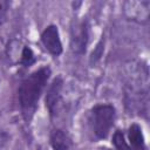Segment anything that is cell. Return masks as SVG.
<instances>
[{"label":"cell","mask_w":150,"mask_h":150,"mask_svg":"<svg viewBox=\"0 0 150 150\" xmlns=\"http://www.w3.org/2000/svg\"><path fill=\"white\" fill-rule=\"evenodd\" d=\"M22 64H25L26 67L33 64L35 62V56H34V53L33 50L29 48V47H25L23 50H22V54H21V61H20Z\"/></svg>","instance_id":"cell-9"},{"label":"cell","mask_w":150,"mask_h":150,"mask_svg":"<svg viewBox=\"0 0 150 150\" xmlns=\"http://www.w3.org/2000/svg\"><path fill=\"white\" fill-rule=\"evenodd\" d=\"M62 86H63V81H62L61 76H57L56 79H54L50 87L48 88V91L46 95V105H47L50 115H54L56 112L57 105L61 100Z\"/></svg>","instance_id":"cell-5"},{"label":"cell","mask_w":150,"mask_h":150,"mask_svg":"<svg viewBox=\"0 0 150 150\" xmlns=\"http://www.w3.org/2000/svg\"><path fill=\"white\" fill-rule=\"evenodd\" d=\"M115 120V108L110 104H98L95 105L90 111V125L94 135L102 139L105 138L114 124Z\"/></svg>","instance_id":"cell-2"},{"label":"cell","mask_w":150,"mask_h":150,"mask_svg":"<svg viewBox=\"0 0 150 150\" xmlns=\"http://www.w3.org/2000/svg\"><path fill=\"white\" fill-rule=\"evenodd\" d=\"M41 41H42L45 48L50 54L57 56L62 53V43H61L59 29L56 26H54V25L48 26L41 34Z\"/></svg>","instance_id":"cell-4"},{"label":"cell","mask_w":150,"mask_h":150,"mask_svg":"<svg viewBox=\"0 0 150 150\" xmlns=\"http://www.w3.org/2000/svg\"><path fill=\"white\" fill-rule=\"evenodd\" d=\"M104 150H109V149H104Z\"/></svg>","instance_id":"cell-12"},{"label":"cell","mask_w":150,"mask_h":150,"mask_svg":"<svg viewBox=\"0 0 150 150\" xmlns=\"http://www.w3.org/2000/svg\"><path fill=\"white\" fill-rule=\"evenodd\" d=\"M112 143H114L116 150H131V148L128 145V143L124 138V135L121 130L115 131V134L112 136Z\"/></svg>","instance_id":"cell-8"},{"label":"cell","mask_w":150,"mask_h":150,"mask_svg":"<svg viewBox=\"0 0 150 150\" xmlns=\"http://www.w3.org/2000/svg\"><path fill=\"white\" fill-rule=\"evenodd\" d=\"M8 135L6 134V132H4V131H0V150L6 145V143H7V141H8Z\"/></svg>","instance_id":"cell-11"},{"label":"cell","mask_w":150,"mask_h":150,"mask_svg":"<svg viewBox=\"0 0 150 150\" xmlns=\"http://www.w3.org/2000/svg\"><path fill=\"white\" fill-rule=\"evenodd\" d=\"M88 42V26L86 21H74L70 29V47L75 54H83Z\"/></svg>","instance_id":"cell-3"},{"label":"cell","mask_w":150,"mask_h":150,"mask_svg":"<svg viewBox=\"0 0 150 150\" xmlns=\"http://www.w3.org/2000/svg\"><path fill=\"white\" fill-rule=\"evenodd\" d=\"M50 69L48 67H42L30 75H28L19 87V101L20 105L26 114H33L36 103L42 94V90L49 79Z\"/></svg>","instance_id":"cell-1"},{"label":"cell","mask_w":150,"mask_h":150,"mask_svg":"<svg viewBox=\"0 0 150 150\" xmlns=\"http://www.w3.org/2000/svg\"><path fill=\"white\" fill-rule=\"evenodd\" d=\"M8 7H9V2H8V1L0 0V27H1L2 23L6 21V16H7Z\"/></svg>","instance_id":"cell-10"},{"label":"cell","mask_w":150,"mask_h":150,"mask_svg":"<svg viewBox=\"0 0 150 150\" xmlns=\"http://www.w3.org/2000/svg\"><path fill=\"white\" fill-rule=\"evenodd\" d=\"M50 142L54 150H68L69 149V139L67 135L62 130H54L50 136Z\"/></svg>","instance_id":"cell-7"},{"label":"cell","mask_w":150,"mask_h":150,"mask_svg":"<svg viewBox=\"0 0 150 150\" xmlns=\"http://www.w3.org/2000/svg\"><path fill=\"white\" fill-rule=\"evenodd\" d=\"M128 137L131 146L134 150H145V142H144V136L142 132V128L134 123L129 127L128 130Z\"/></svg>","instance_id":"cell-6"}]
</instances>
